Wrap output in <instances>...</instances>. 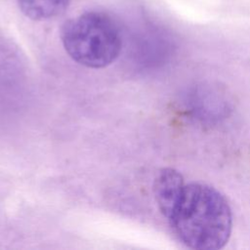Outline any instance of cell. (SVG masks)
<instances>
[{
  "label": "cell",
  "instance_id": "4",
  "mask_svg": "<svg viewBox=\"0 0 250 250\" xmlns=\"http://www.w3.org/2000/svg\"><path fill=\"white\" fill-rule=\"evenodd\" d=\"M19 9L32 21H46L62 16L71 0H17Z\"/></svg>",
  "mask_w": 250,
  "mask_h": 250
},
{
  "label": "cell",
  "instance_id": "2",
  "mask_svg": "<svg viewBox=\"0 0 250 250\" xmlns=\"http://www.w3.org/2000/svg\"><path fill=\"white\" fill-rule=\"evenodd\" d=\"M61 40L74 62L90 68L111 64L122 49L118 25L107 14L97 11L80 14L65 21Z\"/></svg>",
  "mask_w": 250,
  "mask_h": 250
},
{
  "label": "cell",
  "instance_id": "1",
  "mask_svg": "<svg viewBox=\"0 0 250 250\" xmlns=\"http://www.w3.org/2000/svg\"><path fill=\"white\" fill-rule=\"evenodd\" d=\"M178 237L189 248H223L231 233V210L214 188L200 183L185 185L180 198L166 218Z\"/></svg>",
  "mask_w": 250,
  "mask_h": 250
},
{
  "label": "cell",
  "instance_id": "3",
  "mask_svg": "<svg viewBox=\"0 0 250 250\" xmlns=\"http://www.w3.org/2000/svg\"><path fill=\"white\" fill-rule=\"evenodd\" d=\"M182 175L172 169H162L155 178L153 190L159 210L165 218L172 212L185 188Z\"/></svg>",
  "mask_w": 250,
  "mask_h": 250
}]
</instances>
